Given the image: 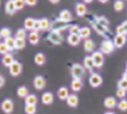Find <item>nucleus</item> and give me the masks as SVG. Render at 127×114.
Masks as SVG:
<instances>
[{
  "label": "nucleus",
  "mask_w": 127,
  "mask_h": 114,
  "mask_svg": "<svg viewBox=\"0 0 127 114\" xmlns=\"http://www.w3.org/2000/svg\"><path fill=\"white\" fill-rule=\"evenodd\" d=\"M1 110L3 111L5 114H10L13 112L14 110V103L11 99H4L3 101L1 102Z\"/></svg>",
  "instance_id": "obj_9"
},
{
  "label": "nucleus",
  "mask_w": 127,
  "mask_h": 114,
  "mask_svg": "<svg viewBox=\"0 0 127 114\" xmlns=\"http://www.w3.org/2000/svg\"><path fill=\"white\" fill-rule=\"evenodd\" d=\"M36 111H37L36 106H31V104L25 106V113L26 114H35Z\"/></svg>",
  "instance_id": "obj_40"
},
{
  "label": "nucleus",
  "mask_w": 127,
  "mask_h": 114,
  "mask_svg": "<svg viewBox=\"0 0 127 114\" xmlns=\"http://www.w3.org/2000/svg\"><path fill=\"white\" fill-rule=\"evenodd\" d=\"M84 68H85V70H87V71H89L90 73L94 72V69H95V63L94 61H92V58L91 55H87V57L84 58Z\"/></svg>",
  "instance_id": "obj_14"
},
{
  "label": "nucleus",
  "mask_w": 127,
  "mask_h": 114,
  "mask_svg": "<svg viewBox=\"0 0 127 114\" xmlns=\"http://www.w3.org/2000/svg\"><path fill=\"white\" fill-rule=\"evenodd\" d=\"M91 24H92V26H94L95 31H96L98 34H100L101 36H103V37H105L106 39H109V36H110L109 27H105V26L101 25L97 20H95V22H91Z\"/></svg>",
  "instance_id": "obj_5"
},
{
  "label": "nucleus",
  "mask_w": 127,
  "mask_h": 114,
  "mask_svg": "<svg viewBox=\"0 0 127 114\" xmlns=\"http://www.w3.org/2000/svg\"><path fill=\"white\" fill-rule=\"evenodd\" d=\"M59 19L65 23H70L73 20V14L70 10H62L59 14Z\"/></svg>",
  "instance_id": "obj_13"
},
{
  "label": "nucleus",
  "mask_w": 127,
  "mask_h": 114,
  "mask_svg": "<svg viewBox=\"0 0 127 114\" xmlns=\"http://www.w3.org/2000/svg\"><path fill=\"white\" fill-rule=\"evenodd\" d=\"M78 102H79L78 97H77L75 93H70L67 99H66V103H67V106L71 107V108H76L78 106Z\"/></svg>",
  "instance_id": "obj_18"
},
{
  "label": "nucleus",
  "mask_w": 127,
  "mask_h": 114,
  "mask_svg": "<svg viewBox=\"0 0 127 114\" xmlns=\"http://www.w3.org/2000/svg\"><path fill=\"white\" fill-rule=\"evenodd\" d=\"M38 102V98L34 93H30L26 98H25V104H31V106H36Z\"/></svg>",
  "instance_id": "obj_28"
},
{
  "label": "nucleus",
  "mask_w": 127,
  "mask_h": 114,
  "mask_svg": "<svg viewBox=\"0 0 127 114\" xmlns=\"http://www.w3.org/2000/svg\"><path fill=\"white\" fill-rule=\"evenodd\" d=\"M14 4H15L16 11L22 10V9H24V7L26 5V3H25V0H14Z\"/></svg>",
  "instance_id": "obj_38"
},
{
  "label": "nucleus",
  "mask_w": 127,
  "mask_h": 114,
  "mask_svg": "<svg viewBox=\"0 0 127 114\" xmlns=\"http://www.w3.org/2000/svg\"><path fill=\"white\" fill-rule=\"evenodd\" d=\"M7 53H9V49H8L7 45H5L4 42L0 41V54L4 55V54H7Z\"/></svg>",
  "instance_id": "obj_42"
},
{
  "label": "nucleus",
  "mask_w": 127,
  "mask_h": 114,
  "mask_svg": "<svg viewBox=\"0 0 127 114\" xmlns=\"http://www.w3.org/2000/svg\"><path fill=\"white\" fill-rule=\"evenodd\" d=\"M95 41L90 38H88V39H85V41H84V49H85L86 52H94L95 50Z\"/></svg>",
  "instance_id": "obj_22"
},
{
  "label": "nucleus",
  "mask_w": 127,
  "mask_h": 114,
  "mask_svg": "<svg viewBox=\"0 0 127 114\" xmlns=\"http://www.w3.org/2000/svg\"><path fill=\"white\" fill-rule=\"evenodd\" d=\"M104 107L106 108V109H114L115 107H117V102H116V99H115L114 97H106L104 99Z\"/></svg>",
  "instance_id": "obj_20"
},
{
  "label": "nucleus",
  "mask_w": 127,
  "mask_h": 114,
  "mask_svg": "<svg viewBox=\"0 0 127 114\" xmlns=\"http://www.w3.org/2000/svg\"><path fill=\"white\" fill-rule=\"evenodd\" d=\"M96 20H97V21L100 23L101 25L105 26V27H109V25H110V22H109V20L106 19L105 16H97V17H96Z\"/></svg>",
  "instance_id": "obj_37"
},
{
  "label": "nucleus",
  "mask_w": 127,
  "mask_h": 114,
  "mask_svg": "<svg viewBox=\"0 0 127 114\" xmlns=\"http://www.w3.org/2000/svg\"><path fill=\"white\" fill-rule=\"evenodd\" d=\"M9 71H10L11 76H13V77H16V76L21 75V73H22V71H23V65H22V63L15 60L12 64H11V66L9 68Z\"/></svg>",
  "instance_id": "obj_8"
},
{
  "label": "nucleus",
  "mask_w": 127,
  "mask_h": 114,
  "mask_svg": "<svg viewBox=\"0 0 127 114\" xmlns=\"http://www.w3.org/2000/svg\"><path fill=\"white\" fill-rule=\"evenodd\" d=\"M98 1H99L100 3H108L109 0H98Z\"/></svg>",
  "instance_id": "obj_52"
},
{
  "label": "nucleus",
  "mask_w": 127,
  "mask_h": 114,
  "mask_svg": "<svg viewBox=\"0 0 127 114\" xmlns=\"http://www.w3.org/2000/svg\"><path fill=\"white\" fill-rule=\"evenodd\" d=\"M34 32H39L41 31L40 30V23H39V20H35V24H34Z\"/></svg>",
  "instance_id": "obj_45"
},
{
  "label": "nucleus",
  "mask_w": 127,
  "mask_h": 114,
  "mask_svg": "<svg viewBox=\"0 0 127 114\" xmlns=\"http://www.w3.org/2000/svg\"><path fill=\"white\" fill-rule=\"evenodd\" d=\"M126 41H127V38H126V36H124V35H116V36L113 38V43H114L115 48H117V49L123 48V47L125 46Z\"/></svg>",
  "instance_id": "obj_12"
},
{
  "label": "nucleus",
  "mask_w": 127,
  "mask_h": 114,
  "mask_svg": "<svg viewBox=\"0 0 127 114\" xmlns=\"http://www.w3.org/2000/svg\"><path fill=\"white\" fill-rule=\"evenodd\" d=\"M16 93L20 98H26L30 95V91H28V88L26 86H20L16 90Z\"/></svg>",
  "instance_id": "obj_29"
},
{
  "label": "nucleus",
  "mask_w": 127,
  "mask_h": 114,
  "mask_svg": "<svg viewBox=\"0 0 127 114\" xmlns=\"http://www.w3.org/2000/svg\"><path fill=\"white\" fill-rule=\"evenodd\" d=\"M122 78H123V79H126V80H127V70H126V71L123 73V76H122Z\"/></svg>",
  "instance_id": "obj_50"
},
{
  "label": "nucleus",
  "mask_w": 127,
  "mask_h": 114,
  "mask_svg": "<svg viewBox=\"0 0 127 114\" xmlns=\"http://www.w3.org/2000/svg\"><path fill=\"white\" fill-rule=\"evenodd\" d=\"M102 76L98 73H94L92 72L90 76H89V85L92 87V88H98L102 85Z\"/></svg>",
  "instance_id": "obj_7"
},
{
  "label": "nucleus",
  "mask_w": 127,
  "mask_h": 114,
  "mask_svg": "<svg viewBox=\"0 0 127 114\" xmlns=\"http://www.w3.org/2000/svg\"><path fill=\"white\" fill-rule=\"evenodd\" d=\"M113 7L116 12H121V11H123L124 8H125V3H124V1H122V0H116V1L114 2Z\"/></svg>",
  "instance_id": "obj_33"
},
{
  "label": "nucleus",
  "mask_w": 127,
  "mask_h": 114,
  "mask_svg": "<svg viewBox=\"0 0 127 114\" xmlns=\"http://www.w3.org/2000/svg\"><path fill=\"white\" fill-rule=\"evenodd\" d=\"M25 45H26V40L25 39L15 38V50H22V49H24Z\"/></svg>",
  "instance_id": "obj_32"
},
{
  "label": "nucleus",
  "mask_w": 127,
  "mask_h": 114,
  "mask_svg": "<svg viewBox=\"0 0 127 114\" xmlns=\"http://www.w3.org/2000/svg\"><path fill=\"white\" fill-rule=\"evenodd\" d=\"M121 25L124 27V30H125V32H126V35H127V20H126V21H124Z\"/></svg>",
  "instance_id": "obj_48"
},
{
  "label": "nucleus",
  "mask_w": 127,
  "mask_h": 114,
  "mask_svg": "<svg viewBox=\"0 0 127 114\" xmlns=\"http://www.w3.org/2000/svg\"><path fill=\"white\" fill-rule=\"evenodd\" d=\"M50 28H51V31H56V32H60V33H62L63 31L70 28V25H68V23L63 22V21H61V20L59 19V17H58V19H56L54 21L51 22Z\"/></svg>",
  "instance_id": "obj_3"
},
{
  "label": "nucleus",
  "mask_w": 127,
  "mask_h": 114,
  "mask_svg": "<svg viewBox=\"0 0 127 114\" xmlns=\"http://www.w3.org/2000/svg\"><path fill=\"white\" fill-rule=\"evenodd\" d=\"M87 7L84 2H78V3L75 4V13H76L77 16L79 17H83L87 14Z\"/></svg>",
  "instance_id": "obj_11"
},
{
  "label": "nucleus",
  "mask_w": 127,
  "mask_h": 114,
  "mask_svg": "<svg viewBox=\"0 0 127 114\" xmlns=\"http://www.w3.org/2000/svg\"><path fill=\"white\" fill-rule=\"evenodd\" d=\"M83 1H84V3L85 4H87V3H91L94 0H83Z\"/></svg>",
  "instance_id": "obj_51"
},
{
  "label": "nucleus",
  "mask_w": 127,
  "mask_h": 114,
  "mask_svg": "<svg viewBox=\"0 0 127 114\" xmlns=\"http://www.w3.org/2000/svg\"><path fill=\"white\" fill-rule=\"evenodd\" d=\"M68 31H70V34H72V35H79L80 27L77 24H74V25H71L70 26Z\"/></svg>",
  "instance_id": "obj_39"
},
{
  "label": "nucleus",
  "mask_w": 127,
  "mask_h": 114,
  "mask_svg": "<svg viewBox=\"0 0 127 114\" xmlns=\"http://www.w3.org/2000/svg\"><path fill=\"white\" fill-rule=\"evenodd\" d=\"M1 38H2V37H1V36H0V40H1Z\"/></svg>",
  "instance_id": "obj_55"
},
{
  "label": "nucleus",
  "mask_w": 127,
  "mask_h": 114,
  "mask_svg": "<svg viewBox=\"0 0 127 114\" xmlns=\"http://www.w3.org/2000/svg\"><path fill=\"white\" fill-rule=\"evenodd\" d=\"M83 88V80L77 79V78H73V80L71 81V89L74 92H78Z\"/></svg>",
  "instance_id": "obj_19"
},
{
  "label": "nucleus",
  "mask_w": 127,
  "mask_h": 114,
  "mask_svg": "<svg viewBox=\"0 0 127 114\" xmlns=\"http://www.w3.org/2000/svg\"><path fill=\"white\" fill-rule=\"evenodd\" d=\"M27 39H28V41H30L31 45L36 46L37 43L39 42V40H40L39 33H38V32H34V31H32L31 33L27 35Z\"/></svg>",
  "instance_id": "obj_16"
},
{
  "label": "nucleus",
  "mask_w": 127,
  "mask_h": 114,
  "mask_svg": "<svg viewBox=\"0 0 127 114\" xmlns=\"http://www.w3.org/2000/svg\"><path fill=\"white\" fill-rule=\"evenodd\" d=\"M4 84H5V78L0 74V88H2L4 86Z\"/></svg>",
  "instance_id": "obj_47"
},
{
  "label": "nucleus",
  "mask_w": 127,
  "mask_h": 114,
  "mask_svg": "<svg viewBox=\"0 0 127 114\" xmlns=\"http://www.w3.org/2000/svg\"><path fill=\"white\" fill-rule=\"evenodd\" d=\"M27 37V33L25 28H19L15 33V38H19V39H25Z\"/></svg>",
  "instance_id": "obj_34"
},
{
  "label": "nucleus",
  "mask_w": 127,
  "mask_h": 114,
  "mask_svg": "<svg viewBox=\"0 0 127 114\" xmlns=\"http://www.w3.org/2000/svg\"><path fill=\"white\" fill-rule=\"evenodd\" d=\"M104 114H115L114 112H112V111H109V112H105Z\"/></svg>",
  "instance_id": "obj_53"
},
{
  "label": "nucleus",
  "mask_w": 127,
  "mask_h": 114,
  "mask_svg": "<svg viewBox=\"0 0 127 114\" xmlns=\"http://www.w3.org/2000/svg\"><path fill=\"white\" fill-rule=\"evenodd\" d=\"M4 10H5V13H7L8 15H13V14L16 12V8H15V4H14V0H8V1L5 2Z\"/></svg>",
  "instance_id": "obj_15"
},
{
  "label": "nucleus",
  "mask_w": 127,
  "mask_h": 114,
  "mask_svg": "<svg viewBox=\"0 0 127 114\" xmlns=\"http://www.w3.org/2000/svg\"><path fill=\"white\" fill-rule=\"evenodd\" d=\"M117 108L120 111H123V112H125L127 111V100L126 99H122L120 102L117 103Z\"/></svg>",
  "instance_id": "obj_36"
},
{
  "label": "nucleus",
  "mask_w": 127,
  "mask_h": 114,
  "mask_svg": "<svg viewBox=\"0 0 127 114\" xmlns=\"http://www.w3.org/2000/svg\"><path fill=\"white\" fill-rule=\"evenodd\" d=\"M92 61L95 63V68L97 69H101L104 64V54L101 51H94L91 54Z\"/></svg>",
  "instance_id": "obj_6"
},
{
  "label": "nucleus",
  "mask_w": 127,
  "mask_h": 114,
  "mask_svg": "<svg viewBox=\"0 0 127 114\" xmlns=\"http://www.w3.org/2000/svg\"><path fill=\"white\" fill-rule=\"evenodd\" d=\"M57 95H58V98L60 99V100H66L68 97V89L66 88V87H61L59 90H58V92H57Z\"/></svg>",
  "instance_id": "obj_25"
},
{
  "label": "nucleus",
  "mask_w": 127,
  "mask_h": 114,
  "mask_svg": "<svg viewBox=\"0 0 127 114\" xmlns=\"http://www.w3.org/2000/svg\"><path fill=\"white\" fill-rule=\"evenodd\" d=\"M37 1L38 0H25V3H26V5H30V7H34V5L37 4Z\"/></svg>",
  "instance_id": "obj_46"
},
{
  "label": "nucleus",
  "mask_w": 127,
  "mask_h": 114,
  "mask_svg": "<svg viewBox=\"0 0 127 114\" xmlns=\"http://www.w3.org/2000/svg\"><path fill=\"white\" fill-rule=\"evenodd\" d=\"M86 73V70L84 68V65L79 63H75L72 65L71 68V75L73 78H77V79H82L84 77V75H85Z\"/></svg>",
  "instance_id": "obj_1"
},
{
  "label": "nucleus",
  "mask_w": 127,
  "mask_h": 114,
  "mask_svg": "<svg viewBox=\"0 0 127 114\" xmlns=\"http://www.w3.org/2000/svg\"><path fill=\"white\" fill-rule=\"evenodd\" d=\"M50 3H52V4H57L58 2H60V0H48Z\"/></svg>",
  "instance_id": "obj_49"
},
{
  "label": "nucleus",
  "mask_w": 127,
  "mask_h": 114,
  "mask_svg": "<svg viewBox=\"0 0 127 114\" xmlns=\"http://www.w3.org/2000/svg\"><path fill=\"white\" fill-rule=\"evenodd\" d=\"M14 61L15 60H14L13 55L11 53H7V54H4L3 57H2V64H3L5 68H10L11 64H12Z\"/></svg>",
  "instance_id": "obj_23"
},
{
  "label": "nucleus",
  "mask_w": 127,
  "mask_h": 114,
  "mask_svg": "<svg viewBox=\"0 0 127 114\" xmlns=\"http://www.w3.org/2000/svg\"><path fill=\"white\" fill-rule=\"evenodd\" d=\"M47 39L49 42L53 43V45H61V43L64 41L63 35L60 33V32H56V31H51L50 33L48 34Z\"/></svg>",
  "instance_id": "obj_2"
},
{
  "label": "nucleus",
  "mask_w": 127,
  "mask_h": 114,
  "mask_svg": "<svg viewBox=\"0 0 127 114\" xmlns=\"http://www.w3.org/2000/svg\"><path fill=\"white\" fill-rule=\"evenodd\" d=\"M125 96H126V90L121 89V88H117V90H116V97L121 98V99H124Z\"/></svg>",
  "instance_id": "obj_43"
},
{
  "label": "nucleus",
  "mask_w": 127,
  "mask_h": 114,
  "mask_svg": "<svg viewBox=\"0 0 127 114\" xmlns=\"http://www.w3.org/2000/svg\"><path fill=\"white\" fill-rule=\"evenodd\" d=\"M5 45H7L9 51H13L15 50V38L13 37H8V38H4V41H3Z\"/></svg>",
  "instance_id": "obj_26"
},
{
  "label": "nucleus",
  "mask_w": 127,
  "mask_h": 114,
  "mask_svg": "<svg viewBox=\"0 0 127 114\" xmlns=\"http://www.w3.org/2000/svg\"><path fill=\"white\" fill-rule=\"evenodd\" d=\"M126 70H127V63H126Z\"/></svg>",
  "instance_id": "obj_54"
},
{
  "label": "nucleus",
  "mask_w": 127,
  "mask_h": 114,
  "mask_svg": "<svg viewBox=\"0 0 127 114\" xmlns=\"http://www.w3.org/2000/svg\"><path fill=\"white\" fill-rule=\"evenodd\" d=\"M80 40H82V38L79 37V35H72V34H70L67 36V42H68V45H71V46H73V47L78 46L79 42H80Z\"/></svg>",
  "instance_id": "obj_21"
},
{
  "label": "nucleus",
  "mask_w": 127,
  "mask_h": 114,
  "mask_svg": "<svg viewBox=\"0 0 127 114\" xmlns=\"http://www.w3.org/2000/svg\"><path fill=\"white\" fill-rule=\"evenodd\" d=\"M46 55L42 53V52H38V53L35 54V57H34V61H35V63L37 64V65L41 66L44 65V64L46 63Z\"/></svg>",
  "instance_id": "obj_24"
},
{
  "label": "nucleus",
  "mask_w": 127,
  "mask_h": 114,
  "mask_svg": "<svg viewBox=\"0 0 127 114\" xmlns=\"http://www.w3.org/2000/svg\"><path fill=\"white\" fill-rule=\"evenodd\" d=\"M41 102L45 106H50L51 103H53V93L50 91L44 92L41 96Z\"/></svg>",
  "instance_id": "obj_17"
},
{
  "label": "nucleus",
  "mask_w": 127,
  "mask_h": 114,
  "mask_svg": "<svg viewBox=\"0 0 127 114\" xmlns=\"http://www.w3.org/2000/svg\"><path fill=\"white\" fill-rule=\"evenodd\" d=\"M39 23H40V30H41L42 32L48 31L49 28H50L51 22L49 21L48 19H46V17H44V19H40L39 20Z\"/></svg>",
  "instance_id": "obj_31"
},
{
  "label": "nucleus",
  "mask_w": 127,
  "mask_h": 114,
  "mask_svg": "<svg viewBox=\"0 0 127 114\" xmlns=\"http://www.w3.org/2000/svg\"><path fill=\"white\" fill-rule=\"evenodd\" d=\"M33 85H34V87H35L37 90H42L46 87V79H45V77L42 75L35 76L34 81H33Z\"/></svg>",
  "instance_id": "obj_10"
},
{
  "label": "nucleus",
  "mask_w": 127,
  "mask_h": 114,
  "mask_svg": "<svg viewBox=\"0 0 127 114\" xmlns=\"http://www.w3.org/2000/svg\"><path fill=\"white\" fill-rule=\"evenodd\" d=\"M0 4H1V0H0Z\"/></svg>",
  "instance_id": "obj_56"
},
{
  "label": "nucleus",
  "mask_w": 127,
  "mask_h": 114,
  "mask_svg": "<svg viewBox=\"0 0 127 114\" xmlns=\"http://www.w3.org/2000/svg\"><path fill=\"white\" fill-rule=\"evenodd\" d=\"M116 35H124V36H126V32L122 25H118L116 27Z\"/></svg>",
  "instance_id": "obj_44"
},
{
  "label": "nucleus",
  "mask_w": 127,
  "mask_h": 114,
  "mask_svg": "<svg viewBox=\"0 0 127 114\" xmlns=\"http://www.w3.org/2000/svg\"><path fill=\"white\" fill-rule=\"evenodd\" d=\"M34 24H35V19L33 17H27L24 21V27L26 31H33L34 30Z\"/></svg>",
  "instance_id": "obj_30"
},
{
  "label": "nucleus",
  "mask_w": 127,
  "mask_h": 114,
  "mask_svg": "<svg viewBox=\"0 0 127 114\" xmlns=\"http://www.w3.org/2000/svg\"><path fill=\"white\" fill-rule=\"evenodd\" d=\"M91 35V30L87 26L85 27H80V31H79V37L82 39H88Z\"/></svg>",
  "instance_id": "obj_27"
},
{
  "label": "nucleus",
  "mask_w": 127,
  "mask_h": 114,
  "mask_svg": "<svg viewBox=\"0 0 127 114\" xmlns=\"http://www.w3.org/2000/svg\"><path fill=\"white\" fill-rule=\"evenodd\" d=\"M117 88H121V89H124L127 91V80L126 79H120L117 81Z\"/></svg>",
  "instance_id": "obj_41"
},
{
  "label": "nucleus",
  "mask_w": 127,
  "mask_h": 114,
  "mask_svg": "<svg viewBox=\"0 0 127 114\" xmlns=\"http://www.w3.org/2000/svg\"><path fill=\"white\" fill-rule=\"evenodd\" d=\"M115 46L113 43V40L111 39H104L100 45V50L103 54H111L114 51Z\"/></svg>",
  "instance_id": "obj_4"
},
{
  "label": "nucleus",
  "mask_w": 127,
  "mask_h": 114,
  "mask_svg": "<svg viewBox=\"0 0 127 114\" xmlns=\"http://www.w3.org/2000/svg\"><path fill=\"white\" fill-rule=\"evenodd\" d=\"M0 36L2 38H8L11 36V30L8 27H2L1 30H0Z\"/></svg>",
  "instance_id": "obj_35"
}]
</instances>
